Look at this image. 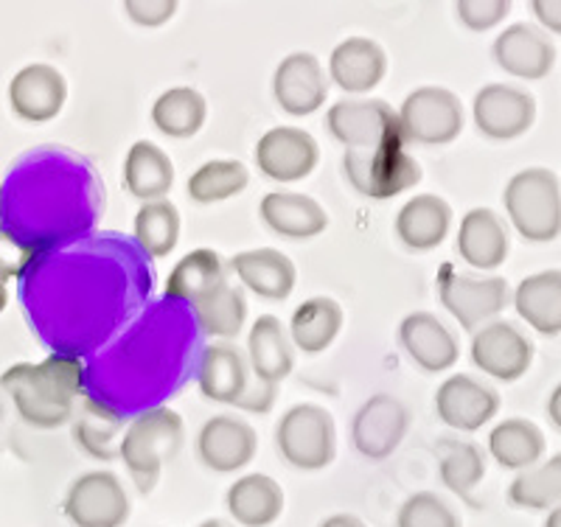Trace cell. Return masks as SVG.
Wrapping results in <instances>:
<instances>
[{
    "mask_svg": "<svg viewBox=\"0 0 561 527\" xmlns=\"http://www.w3.org/2000/svg\"><path fill=\"white\" fill-rule=\"evenodd\" d=\"M228 270L244 289L264 300H287L298 284L295 261L275 248L242 250L228 261Z\"/></svg>",
    "mask_w": 561,
    "mask_h": 527,
    "instance_id": "20",
    "label": "cell"
},
{
    "mask_svg": "<svg viewBox=\"0 0 561 527\" xmlns=\"http://www.w3.org/2000/svg\"><path fill=\"white\" fill-rule=\"evenodd\" d=\"M455 248L469 267L491 273L503 267L511 253L508 225L491 208H472L460 219Z\"/></svg>",
    "mask_w": 561,
    "mask_h": 527,
    "instance_id": "21",
    "label": "cell"
},
{
    "mask_svg": "<svg viewBox=\"0 0 561 527\" xmlns=\"http://www.w3.org/2000/svg\"><path fill=\"white\" fill-rule=\"evenodd\" d=\"M472 122L483 138L517 140L534 127L536 99L514 84L491 82L474 93Z\"/></svg>",
    "mask_w": 561,
    "mask_h": 527,
    "instance_id": "10",
    "label": "cell"
},
{
    "mask_svg": "<svg viewBox=\"0 0 561 527\" xmlns=\"http://www.w3.org/2000/svg\"><path fill=\"white\" fill-rule=\"evenodd\" d=\"M396 527H463V522L447 500H440L433 491H419L402 502Z\"/></svg>",
    "mask_w": 561,
    "mask_h": 527,
    "instance_id": "40",
    "label": "cell"
},
{
    "mask_svg": "<svg viewBox=\"0 0 561 527\" xmlns=\"http://www.w3.org/2000/svg\"><path fill=\"white\" fill-rule=\"evenodd\" d=\"M275 396H278V388L275 385H264V381L250 379L248 390H244L242 399L237 401L239 410H248V413H270L275 404Z\"/></svg>",
    "mask_w": 561,
    "mask_h": 527,
    "instance_id": "44",
    "label": "cell"
},
{
    "mask_svg": "<svg viewBox=\"0 0 561 527\" xmlns=\"http://www.w3.org/2000/svg\"><path fill=\"white\" fill-rule=\"evenodd\" d=\"M345 314L343 306L337 303L329 295H318V298H309L293 311V320H289V340L298 351L314 356L323 354L325 348H332L334 340L340 337L343 331Z\"/></svg>",
    "mask_w": 561,
    "mask_h": 527,
    "instance_id": "31",
    "label": "cell"
},
{
    "mask_svg": "<svg viewBox=\"0 0 561 527\" xmlns=\"http://www.w3.org/2000/svg\"><path fill=\"white\" fill-rule=\"evenodd\" d=\"M70 429H73V440L79 449L93 460H118L122 455V438H124V419L115 410L104 406L96 399L77 401L73 419H70Z\"/></svg>",
    "mask_w": 561,
    "mask_h": 527,
    "instance_id": "27",
    "label": "cell"
},
{
    "mask_svg": "<svg viewBox=\"0 0 561 527\" xmlns=\"http://www.w3.org/2000/svg\"><path fill=\"white\" fill-rule=\"evenodd\" d=\"M0 388L14 410L34 429H59L70 424L84 388V365L77 356L54 354L43 363H18L3 370Z\"/></svg>",
    "mask_w": 561,
    "mask_h": 527,
    "instance_id": "1",
    "label": "cell"
},
{
    "mask_svg": "<svg viewBox=\"0 0 561 527\" xmlns=\"http://www.w3.org/2000/svg\"><path fill=\"white\" fill-rule=\"evenodd\" d=\"M511 228L530 244H548L561 236V185L550 169L530 165L508 180L503 191Z\"/></svg>",
    "mask_w": 561,
    "mask_h": 527,
    "instance_id": "3",
    "label": "cell"
},
{
    "mask_svg": "<svg viewBox=\"0 0 561 527\" xmlns=\"http://www.w3.org/2000/svg\"><path fill=\"white\" fill-rule=\"evenodd\" d=\"M489 455L508 471L534 469L545 455V433L534 421L505 419L489 433Z\"/></svg>",
    "mask_w": 561,
    "mask_h": 527,
    "instance_id": "34",
    "label": "cell"
},
{
    "mask_svg": "<svg viewBox=\"0 0 561 527\" xmlns=\"http://www.w3.org/2000/svg\"><path fill=\"white\" fill-rule=\"evenodd\" d=\"M440 483L453 494L469 496L485 477V451L478 444H449L440 458Z\"/></svg>",
    "mask_w": 561,
    "mask_h": 527,
    "instance_id": "39",
    "label": "cell"
},
{
    "mask_svg": "<svg viewBox=\"0 0 561 527\" xmlns=\"http://www.w3.org/2000/svg\"><path fill=\"white\" fill-rule=\"evenodd\" d=\"M275 449L298 471H320L337 455L334 415L320 404H295L275 426Z\"/></svg>",
    "mask_w": 561,
    "mask_h": 527,
    "instance_id": "5",
    "label": "cell"
},
{
    "mask_svg": "<svg viewBox=\"0 0 561 527\" xmlns=\"http://www.w3.org/2000/svg\"><path fill=\"white\" fill-rule=\"evenodd\" d=\"M491 54L500 70L517 79H528V82L550 77L556 65V45L542 28L530 23H514L500 32V37L491 45Z\"/></svg>",
    "mask_w": 561,
    "mask_h": 527,
    "instance_id": "18",
    "label": "cell"
},
{
    "mask_svg": "<svg viewBox=\"0 0 561 527\" xmlns=\"http://www.w3.org/2000/svg\"><path fill=\"white\" fill-rule=\"evenodd\" d=\"M453 205L438 194H415L396 214V236L413 253H430L449 236Z\"/></svg>",
    "mask_w": 561,
    "mask_h": 527,
    "instance_id": "25",
    "label": "cell"
},
{
    "mask_svg": "<svg viewBox=\"0 0 561 527\" xmlns=\"http://www.w3.org/2000/svg\"><path fill=\"white\" fill-rule=\"evenodd\" d=\"M185 440L183 415L172 406H152L127 424L122 438V455L129 480L147 496L160 483L163 466L180 451Z\"/></svg>",
    "mask_w": 561,
    "mask_h": 527,
    "instance_id": "2",
    "label": "cell"
},
{
    "mask_svg": "<svg viewBox=\"0 0 561 527\" xmlns=\"http://www.w3.org/2000/svg\"><path fill=\"white\" fill-rule=\"evenodd\" d=\"M174 163L158 144L152 140H135L124 158V188L135 199L154 203V199H167L169 191L174 188Z\"/></svg>",
    "mask_w": 561,
    "mask_h": 527,
    "instance_id": "30",
    "label": "cell"
},
{
    "mask_svg": "<svg viewBox=\"0 0 561 527\" xmlns=\"http://www.w3.org/2000/svg\"><path fill=\"white\" fill-rule=\"evenodd\" d=\"M250 185V172L242 160H208L188 177L185 191L197 205H217L237 197Z\"/></svg>",
    "mask_w": 561,
    "mask_h": 527,
    "instance_id": "37",
    "label": "cell"
},
{
    "mask_svg": "<svg viewBox=\"0 0 561 527\" xmlns=\"http://www.w3.org/2000/svg\"><path fill=\"white\" fill-rule=\"evenodd\" d=\"M508 502L525 511H550L561 505V451L514 477Z\"/></svg>",
    "mask_w": 561,
    "mask_h": 527,
    "instance_id": "38",
    "label": "cell"
},
{
    "mask_svg": "<svg viewBox=\"0 0 561 527\" xmlns=\"http://www.w3.org/2000/svg\"><path fill=\"white\" fill-rule=\"evenodd\" d=\"M9 280H12V278H9V273L0 267V311L7 309V303H9V289H7Z\"/></svg>",
    "mask_w": 561,
    "mask_h": 527,
    "instance_id": "48",
    "label": "cell"
},
{
    "mask_svg": "<svg viewBox=\"0 0 561 527\" xmlns=\"http://www.w3.org/2000/svg\"><path fill=\"white\" fill-rule=\"evenodd\" d=\"M192 306L199 331L210 340L230 343L242 334L244 323H248V298H244L242 289L230 284H222L214 293L203 295Z\"/></svg>",
    "mask_w": 561,
    "mask_h": 527,
    "instance_id": "35",
    "label": "cell"
},
{
    "mask_svg": "<svg viewBox=\"0 0 561 527\" xmlns=\"http://www.w3.org/2000/svg\"><path fill=\"white\" fill-rule=\"evenodd\" d=\"M248 356L233 343H210L199 356L197 388L208 401L233 404L242 399L250 385Z\"/></svg>",
    "mask_w": 561,
    "mask_h": 527,
    "instance_id": "24",
    "label": "cell"
},
{
    "mask_svg": "<svg viewBox=\"0 0 561 527\" xmlns=\"http://www.w3.org/2000/svg\"><path fill=\"white\" fill-rule=\"evenodd\" d=\"M284 489L270 474L253 471L239 477L225 494V505L233 522L242 527H270L284 514Z\"/></svg>",
    "mask_w": 561,
    "mask_h": 527,
    "instance_id": "29",
    "label": "cell"
},
{
    "mask_svg": "<svg viewBox=\"0 0 561 527\" xmlns=\"http://www.w3.org/2000/svg\"><path fill=\"white\" fill-rule=\"evenodd\" d=\"M545 527H561V505L550 508L548 519H545Z\"/></svg>",
    "mask_w": 561,
    "mask_h": 527,
    "instance_id": "49",
    "label": "cell"
},
{
    "mask_svg": "<svg viewBox=\"0 0 561 527\" xmlns=\"http://www.w3.org/2000/svg\"><path fill=\"white\" fill-rule=\"evenodd\" d=\"M545 410H548L550 424H553L556 429H561V381L553 388V393H550L548 406H545Z\"/></svg>",
    "mask_w": 561,
    "mask_h": 527,
    "instance_id": "46",
    "label": "cell"
},
{
    "mask_svg": "<svg viewBox=\"0 0 561 527\" xmlns=\"http://www.w3.org/2000/svg\"><path fill=\"white\" fill-rule=\"evenodd\" d=\"M62 511L73 527H124L133 502L118 474L96 469L84 471L70 483Z\"/></svg>",
    "mask_w": 561,
    "mask_h": 527,
    "instance_id": "8",
    "label": "cell"
},
{
    "mask_svg": "<svg viewBox=\"0 0 561 527\" xmlns=\"http://www.w3.org/2000/svg\"><path fill=\"white\" fill-rule=\"evenodd\" d=\"M435 413L449 429L478 433L500 413V393L474 376L455 374L440 381L435 393Z\"/></svg>",
    "mask_w": 561,
    "mask_h": 527,
    "instance_id": "15",
    "label": "cell"
},
{
    "mask_svg": "<svg viewBox=\"0 0 561 527\" xmlns=\"http://www.w3.org/2000/svg\"><path fill=\"white\" fill-rule=\"evenodd\" d=\"M472 363L489 379L511 385L528 374L530 363H534V343L508 320H494L474 331Z\"/></svg>",
    "mask_w": 561,
    "mask_h": 527,
    "instance_id": "13",
    "label": "cell"
},
{
    "mask_svg": "<svg viewBox=\"0 0 561 527\" xmlns=\"http://www.w3.org/2000/svg\"><path fill=\"white\" fill-rule=\"evenodd\" d=\"M320 527H368V525L354 514H334L329 516V519L320 522Z\"/></svg>",
    "mask_w": 561,
    "mask_h": 527,
    "instance_id": "47",
    "label": "cell"
},
{
    "mask_svg": "<svg viewBox=\"0 0 561 527\" xmlns=\"http://www.w3.org/2000/svg\"><path fill=\"white\" fill-rule=\"evenodd\" d=\"M259 451V435L248 421L237 415H214L197 433V458L217 474L248 469Z\"/></svg>",
    "mask_w": 561,
    "mask_h": 527,
    "instance_id": "16",
    "label": "cell"
},
{
    "mask_svg": "<svg viewBox=\"0 0 561 527\" xmlns=\"http://www.w3.org/2000/svg\"><path fill=\"white\" fill-rule=\"evenodd\" d=\"M408 426L410 413L404 401L390 393H377L359 406L351 421V440L363 458L385 460L402 446Z\"/></svg>",
    "mask_w": 561,
    "mask_h": 527,
    "instance_id": "12",
    "label": "cell"
},
{
    "mask_svg": "<svg viewBox=\"0 0 561 527\" xmlns=\"http://www.w3.org/2000/svg\"><path fill=\"white\" fill-rule=\"evenodd\" d=\"M396 113L402 122L404 138L424 144V147H447L460 138L466 127V110L460 95L449 88H438V84L415 88Z\"/></svg>",
    "mask_w": 561,
    "mask_h": 527,
    "instance_id": "6",
    "label": "cell"
},
{
    "mask_svg": "<svg viewBox=\"0 0 561 527\" xmlns=\"http://www.w3.org/2000/svg\"><path fill=\"white\" fill-rule=\"evenodd\" d=\"M208 122V102L197 88H169L154 99L152 124L160 135L174 140H188L199 135Z\"/></svg>",
    "mask_w": 561,
    "mask_h": 527,
    "instance_id": "33",
    "label": "cell"
},
{
    "mask_svg": "<svg viewBox=\"0 0 561 527\" xmlns=\"http://www.w3.org/2000/svg\"><path fill=\"white\" fill-rule=\"evenodd\" d=\"M519 318L542 337L561 334V270H542L519 280L511 293Z\"/></svg>",
    "mask_w": 561,
    "mask_h": 527,
    "instance_id": "28",
    "label": "cell"
},
{
    "mask_svg": "<svg viewBox=\"0 0 561 527\" xmlns=\"http://www.w3.org/2000/svg\"><path fill=\"white\" fill-rule=\"evenodd\" d=\"M388 77V54L370 37H348L329 57V82L348 95L370 93Z\"/></svg>",
    "mask_w": 561,
    "mask_h": 527,
    "instance_id": "19",
    "label": "cell"
},
{
    "mask_svg": "<svg viewBox=\"0 0 561 527\" xmlns=\"http://www.w3.org/2000/svg\"><path fill=\"white\" fill-rule=\"evenodd\" d=\"M343 174L368 199H393L421 183V163L404 147L377 152H345Z\"/></svg>",
    "mask_w": 561,
    "mask_h": 527,
    "instance_id": "7",
    "label": "cell"
},
{
    "mask_svg": "<svg viewBox=\"0 0 561 527\" xmlns=\"http://www.w3.org/2000/svg\"><path fill=\"white\" fill-rule=\"evenodd\" d=\"M178 0H127L124 3V14L140 28L167 26V23H172L174 14H178Z\"/></svg>",
    "mask_w": 561,
    "mask_h": 527,
    "instance_id": "42",
    "label": "cell"
},
{
    "mask_svg": "<svg viewBox=\"0 0 561 527\" xmlns=\"http://www.w3.org/2000/svg\"><path fill=\"white\" fill-rule=\"evenodd\" d=\"M199 527H233V525H230V522H225V519H205Z\"/></svg>",
    "mask_w": 561,
    "mask_h": 527,
    "instance_id": "50",
    "label": "cell"
},
{
    "mask_svg": "<svg viewBox=\"0 0 561 527\" xmlns=\"http://www.w3.org/2000/svg\"><path fill=\"white\" fill-rule=\"evenodd\" d=\"M248 365L250 376L264 385H275L287 379L295 368V345L289 331L284 329L275 314H262L250 325L248 334Z\"/></svg>",
    "mask_w": 561,
    "mask_h": 527,
    "instance_id": "26",
    "label": "cell"
},
{
    "mask_svg": "<svg viewBox=\"0 0 561 527\" xmlns=\"http://www.w3.org/2000/svg\"><path fill=\"white\" fill-rule=\"evenodd\" d=\"M68 102V79L54 65L34 62L20 68L9 84L14 115L28 124L54 122Z\"/></svg>",
    "mask_w": 561,
    "mask_h": 527,
    "instance_id": "17",
    "label": "cell"
},
{
    "mask_svg": "<svg viewBox=\"0 0 561 527\" xmlns=\"http://www.w3.org/2000/svg\"><path fill=\"white\" fill-rule=\"evenodd\" d=\"M34 259V248L26 242H20L18 236L0 228V267L7 270L9 278H20L26 273L28 264Z\"/></svg>",
    "mask_w": 561,
    "mask_h": 527,
    "instance_id": "43",
    "label": "cell"
},
{
    "mask_svg": "<svg viewBox=\"0 0 561 527\" xmlns=\"http://www.w3.org/2000/svg\"><path fill=\"white\" fill-rule=\"evenodd\" d=\"M253 160L273 183H298L318 169L320 147L307 129L273 127L259 138Z\"/></svg>",
    "mask_w": 561,
    "mask_h": 527,
    "instance_id": "11",
    "label": "cell"
},
{
    "mask_svg": "<svg viewBox=\"0 0 561 527\" xmlns=\"http://www.w3.org/2000/svg\"><path fill=\"white\" fill-rule=\"evenodd\" d=\"M228 261L217 253V250L197 248L192 253H185L183 259L174 264V270L169 273L167 286H163V295L169 300H185V303H194L203 295L214 293L222 284H228Z\"/></svg>",
    "mask_w": 561,
    "mask_h": 527,
    "instance_id": "32",
    "label": "cell"
},
{
    "mask_svg": "<svg viewBox=\"0 0 561 527\" xmlns=\"http://www.w3.org/2000/svg\"><path fill=\"white\" fill-rule=\"evenodd\" d=\"M438 298L444 309L458 320L460 329L474 334L483 325L494 323L500 311H505V306L511 303V286L500 275L474 278L447 267L438 275Z\"/></svg>",
    "mask_w": 561,
    "mask_h": 527,
    "instance_id": "9",
    "label": "cell"
},
{
    "mask_svg": "<svg viewBox=\"0 0 561 527\" xmlns=\"http://www.w3.org/2000/svg\"><path fill=\"white\" fill-rule=\"evenodd\" d=\"M273 95L293 118L318 113L329 99V77L320 59L309 51H295L280 59L273 73Z\"/></svg>",
    "mask_w": 561,
    "mask_h": 527,
    "instance_id": "14",
    "label": "cell"
},
{
    "mask_svg": "<svg viewBox=\"0 0 561 527\" xmlns=\"http://www.w3.org/2000/svg\"><path fill=\"white\" fill-rule=\"evenodd\" d=\"M399 343L408 356L427 374H444L460 356V345L453 331L430 311H413L399 325Z\"/></svg>",
    "mask_w": 561,
    "mask_h": 527,
    "instance_id": "22",
    "label": "cell"
},
{
    "mask_svg": "<svg viewBox=\"0 0 561 527\" xmlns=\"http://www.w3.org/2000/svg\"><path fill=\"white\" fill-rule=\"evenodd\" d=\"M530 12L545 32L561 34V0H534Z\"/></svg>",
    "mask_w": 561,
    "mask_h": 527,
    "instance_id": "45",
    "label": "cell"
},
{
    "mask_svg": "<svg viewBox=\"0 0 561 527\" xmlns=\"http://www.w3.org/2000/svg\"><path fill=\"white\" fill-rule=\"evenodd\" d=\"M180 210L172 199L144 203L135 214V242L149 259H167L180 242Z\"/></svg>",
    "mask_w": 561,
    "mask_h": 527,
    "instance_id": "36",
    "label": "cell"
},
{
    "mask_svg": "<svg viewBox=\"0 0 561 527\" xmlns=\"http://www.w3.org/2000/svg\"><path fill=\"white\" fill-rule=\"evenodd\" d=\"M325 127L345 152H377L408 144L399 113L385 99H340L325 113Z\"/></svg>",
    "mask_w": 561,
    "mask_h": 527,
    "instance_id": "4",
    "label": "cell"
},
{
    "mask_svg": "<svg viewBox=\"0 0 561 527\" xmlns=\"http://www.w3.org/2000/svg\"><path fill=\"white\" fill-rule=\"evenodd\" d=\"M264 225L280 239H314L329 228V214L323 205L309 194L298 191H270L259 205Z\"/></svg>",
    "mask_w": 561,
    "mask_h": 527,
    "instance_id": "23",
    "label": "cell"
},
{
    "mask_svg": "<svg viewBox=\"0 0 561 527\" xmlns=\"http://www.w3.org/2000/svg\"><path fill=\"white\" fill-rule=\"evenodd\" d=\"M458 23L469 32H489L511 14V0H458L455 3Z\"/></svg>",
    "mask_w": 561,
    "mask_h": 527,
    "instance_id": "41",
    "label": "cell"
}]
</instances>
